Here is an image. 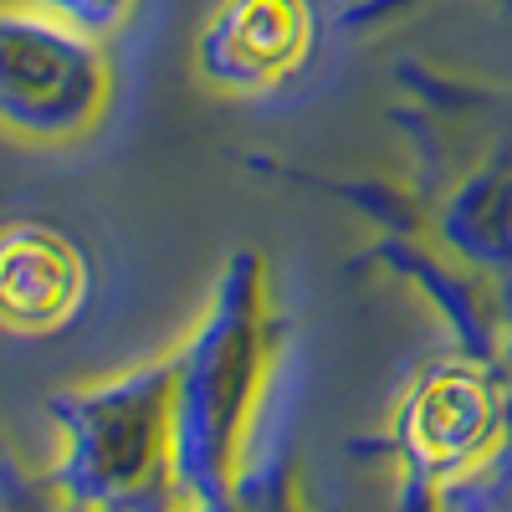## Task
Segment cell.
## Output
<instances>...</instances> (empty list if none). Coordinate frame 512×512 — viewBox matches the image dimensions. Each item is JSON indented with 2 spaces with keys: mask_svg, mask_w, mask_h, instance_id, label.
I'll use <instances>...</instances> for the list:
<instances>
[{
  "mask_svg": "<svg viewBox=\"0 0 512 512\" xmlns=\"http://www.w3.org/2000/svg\"><path fill=\"white\" fill-rule=\"evenodd\" d=\"M82 256L52 226H6L0 231V323L41 333L57 328L82 303Z\"/></svg>",
  "mask_w": 512,
  "mask_h": 512,
  "instance_id": "2",
  "label": "cell"
},
{
  "mask_svg": "<svg viewBox=\"0 0 512 512\" xmlns=\"http://www.w3.org/2000/svg\"><path fill=\"white\" fill-rule=\"evenodd\" d=\"M11 6L47 11V16H57V21L77 26V31L98 36V31H113V26L128 16V6H134V0H11Z\"/></svg>",
  "mask_w": 512,
  "mask_h": 512,
  "instance_id": "5",
  "label": "cell"
},
{
  "mask_svg": "<svg viewBox=\"0 0 512 512\" xmlns=\"http://www.w3.org/2000/svg\"><path fill=\"white\" fill-rule=\"evenodd\" d=\"M303 52V11L297 0H231L205 36V62L231 82L267 77Z\"/></svg>",
  "mask_w": 512,
  "mask_h": 512,
  "instance_id": "3",
  "label": "cell"
},
{
  "mask_svg": "<svg viewBox=\"0 0 512 512\" xmlns=\"http://www.w3.org/2000/svg\"><path fill=\"white\" fill-rule=\"evenodd\" d=\"M103 93L108 67L88 31L0 6V123L26 139H72L98 118Z\"/></svg>",
  "mask_w": 512,
  "mask_h": 512,
  "instance_id": "1",
  "label": "cell"
},
{
  "mask_svg": "<svg viewBox=\"0 0 512 512\" xmlns=\"http://www.w3.org/2000/svg\"><path fill=\"white\" fill-rule=\"evenodd\" d=\"M420 431L415 441L431 451L436 461H451L461 451H472V441L482 436V425H487V405L482 395L472 390V384H461V379H441L431 395L420 400Z\"/></svg>",
  "mask_w": 512,
  "mask_h": 512,
  "instance_id": "4",
  "label": "cell"
}]
</instances>
